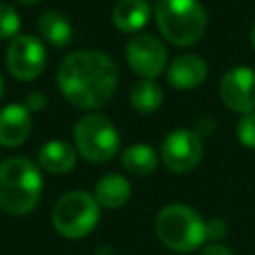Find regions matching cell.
Here are the masks:
<instances>
[{"instance_id":"7","label":"cell","mask_w":255,"mask_h":255,"mask_svg":"<svg viewBox=\"0 0 255 255\" xmlns=\"http://www.w3.org/2000/svg\"><path fill=\"white\" fill-rule=\"evenodd\" d=\"M8 72L20 82H32L40 76L46 64V50L36 36L20 34L6 50Z\"/></svg>"},{"instance_id":"12","label":"cell","mask_w":255,"mask_h":255,"mask_svg":"<svg viewBox=\"0 0 255 255\" xmlns=\"http://www.w3.org/2000/svg\"><path fill=\"white\" fill-rule=\"evenodd\" d=\"M207 78V64L195 54H183L175 58L167 68V82L177 90H191Z\"/></svg>"},{"instance_id":"18","label":"cell","mask_w":255,"mask_h":255,"mask_svg":"<svg viewBox=\"0 0 255 255\" xmlns=\"http://www.w3.org/2000/svg\"><path fill=\"white\" fill-rule=\"evenodd\" d=\"M129 102L139 114H153L163 102V92L153 80H141L131 88Z\"/></svg>"},{"instance_id":"22","label":"cell","mask_w":255,"mask_h":255,"mask_svg":"<svg viewBox=\"0 0 255 255\" xmlns=\"http://www.w3.org/2000/svg\"><path fill=\"white\" fill-rule=\"evenodd\" d=\"M26 110L28 112H40L44 106H46V96L42 92H32L28 98H26Z\"/></svg>"},{"instance_id":"19","label":"cell","mask_w":255,"mask_h":255,"mask_svg":"<svg viewBox=\"0 0 255 255\" xmlns=\"http://www.w3.org/2000/svg\"><path fill=\"white\" fill-rule=\"evenodd\" d=\"M18 30H20L18 12L10 4L0 2V38L2 40H8V38L14 40L18 36Z\"/></svg>"},{"instance_id":"13","label":"cell","mask_w":255,"mask_h":255,"mask_svg":"<svg viewBox=\"0 0 255 255\" xmlns=\"http://www.w3.org/2000/svg\"><path fill=\"white\" fill-rule=\"evenodd\" d=\"M40 165L50 173H68L76 165V149L64 139L46 141L38 151Z\"/></svg>"},{"instance_id":"2","label":"cell","mask_w":255,"mask_h":255,"mask_svg":"<svg viewBox=\"0 0 255 255\" xmlns=\"http://www.w3.org/2000/svg\"><path fill=\"white\" fill-rule=\"evenodd\" d=\"M42 193V175L28 157H8L0 163V209L8 215L30 213Z\"/></svg>"},{"instance_id":"20","label":"cell","mask_w":255,"mask_h":255,"mask_svg":"<svg viewBox=\"0 0 255 255\" xmlns=\"http://www.w3.org/2000/svg\"><path fill=\"white\" fill-rule=\"evenodd\" d=\"M237 137L245 147L255 149V112L241 116L237 122Z\"/></svg>"},{"instance_id":"17","label":"cell","mask_w":255,"mask_h":255,"mask_svg":"<svg viewBox=\"0 0 255 255\" xmlns=\"http://www.w3.org/2000/svg\"><path fill=\"white\" fill-rule=\"evenodd\" d=\"M122 165L133 175H149L157 167V155L149 145L135 143L124 149Z\"/></svg>"},{"instance_id":"23","label":"cell","mask_w":255,"mask_h":255,"mask_svg":"<svg viewBox=\"0 0 255 255\" xmlns=\"http://www.w3.org/2000/svg\"><path fill=\"white\" fill-rule=\"evenodd\" d=\"M195 128H197V135H207V133H211V129L215 128V122L211 120V118H199L197 122H195Z\"/></svg>"},{"instance_id":"4","label":"cell","mask_w":255,"mask_h":255,"mask_svg":"<svg viewBox=\"0 0 255 255\" xmlns=\"http://www.w3.org/2000/svg\"><path fill=\"white\" fill-rule=\"evenodd\" d=\"M155 231L165 247L179 253L193 251L205 241V221L183 203L163 207L157 213Z\"/></svg>"},{"instance_id":"11","label":"cell","mask_w":255,"mask_h":255,"mask_svg":"<svg viewBox=\"0 0 255 255\" xmlns=\"http://www.w3.org/2000/svg\"><path fill=\"white\" fill-rule=\"evenodd\" d=\"M32 129V118L26 106L10 104L0 110V145L18 147L22 145Z\"/></svg>"},{"instance_id":"8","label":"cell","mask_w":255,"mask_h":255,"mask_svg":"<svg viewBox=\"0 0 255 255\" xmlns=\"http://www.w3.org/2000/svg\"><path fill=\"white\" fill-rule=\"evenodd\" d=\"M126 60L129 68L145 80H153L165 70L167 52L165 46L151 34H135L126 48Z\"/></svg>"},{"instance_id":"25","label":"cell","mask_w":255,"mask_h":255,"mask_svg":"<svg viewBox=\"0 0 255 255\" xmlns=\"http://www.w3.org/2000/svg\"><path fill=\"white\" fill-rule=\"evenodd\" d=\"M18 2H22V4H36V2H40V0H18Z\"/></svg>"},{"instance_id":"26","label":"cell","mask_w":255,"mask_h":255,"mask_svg":"<svg viewBox=\"0 0 255 255\" xmlns=\"http://www.w3.org/2000/svg\"><path fill=\"white\" fill-rule=\"evenodd\" d=\"M251 44H253V48H255V26H253V30H251Z\"/></svg>"},{"instance_id":"10","label":"cell","mask_w":255,"mask_h":255,"mask_svg":"<svg viewBox=\"0 0 255 255\" xmlns=\"http://www.w3.org/2000/svg\"><path fill=\"white\" fill-rule=\"evenodd\" d=\"M219 96L223 104L239 114H251L255 110V72L251 68H233L223 74L219 84Z\"/></svg>"},{"instance_id":"16","label":"cell","mask_w":255,"mask_h":255,"mask_svg":"<svg viewBox=\"0 0 255 255\" xmlns=\"http://www.w3.org/2000/svg\"><path fill=\"white\" fill-rule=\"evenodd\" d=\"M38 30L52 46H58V48L68 46L72 40V24L68 22L64 14L54 12V10H48L40 16Z\"/></svg>"},{"instance_id":"21","label":"cell","mask_w":255,"mask_h":255,"mask_svg":"<svg viewBox=\"0 0 255 255\" xmlns=\"http://www.w3.org/2000/svg\"><path fill=\"white\" fill-rule=\"evenodd\" d=\"M225 233H227V225L223 219L215 217L205 223V239H221L225 237Z\"/></svg>"},{"instance_id":"6","label":"cell","mask_w":255,"mask_h":255,"mask_svg":"<svg viewBox=\"0 0 255 255\" xmlns=\"http://www.w3.org/2000/svg\"><path fill=\"white\" fill-rule=\"evenodd\" d=\"M74 141L82 157L92 163L112 159L120 149V135L114 124L102 114H88L74 128Z\"/></svg>"},{"instance_id":"5","label":"cell","mask_w":255,"mask_h":255,"mask_svg":"<svg viewBox=\"0 0 255 255\" xmlns=\"http://www.w3.org/2000/svg\"><path fill=\"white\" fill-rule=\"evenodd\" d=\"M100 219V203L88 191H70L58 199L52 211L54 229L68 239L86 237Z\"/></svg>"},{"instance_id":"1","label":"cell","mask_w":255,"mask_h":255,"mask_svg":"<svg viewBox=\"0 0 255 255\" xmlns=\"http://www.w3.org/2000/svg\"><path fill=\"white\" fill-rule=\"evenodd\" d=\"M120 80L110 56L96 50L68 54L58 68V86L64 98L82 110H96L110 102Z\"/></svg>"},{"instance_id":"9","label":"cell","mask_w":255,"mask_h":255,"mask_svg":"<svg viewBox=\"0 0 255 255\" xmlns=\"http://www.w3.org/2000/svg\"><path fill=\"white\" fill-rule=\"evenodd\" d=\"M201 139L191 129H175L161 143V159L173 173L191 171L201 159Z\"/></svg>"},{"instance_id":"15","label":"cell","mask_w":255,"mask_h":255,"mask_svg":"<svg viewBox=\"0 0 255 255\" xmlns=\"http://www.w3.org/2000/svg\"><path fill=\"white\" fill-rule=\"evenodd\" d=\"M131 195L129 181L120 173H108L96 183V201L108 209H118L126 205Z\"/></svg>"},{"instance_id":"14","label":"cell","mask_w":255,"mask_h":255,"mask_svg":"<svg viewBox=\"0 0 255 255\" xmlns=\"http://www.w3.org/2000/svg\"><path fill=\"white\" fill-rule=\"evenodd\" d=\"M112 20L116 28L126 34L139 32L149 20V4L145 0H118Z\"/></svg>"},{"instance_id":"27","label":"cell","mask_w":255,"mask_h":255,"mask_svg":"<svg viewBox=\"0 0 255 255\" xmlns=\"http://www.w3.org/2000/svg\"><path fill=\"white\" fill-rule=\"evenodd\" d=\"M2 94H4V84H2V78H0V100H2Z\"/></svg>"},{"instance_id":"24","label":"cell","mask_w":255,"mask_h":255,"mask_svg":"<svg viewBox=\"0 0 255 255\" xmlns=\"http://www.w3.org/2000/svg\"><path fill=\"white\" fill-rule=\"evenodd\" d=\"M201 255H233L225 245H219V243H213V245H209V247H205L203 251H201Z\"/></svg>"},{"instance_id":"3","label":"cell","mask_w":255,"mask_h":255,"mask_svg":"<svg viewBox=\"0 0 255 255\" xmlns=\"http://www.w3.org/2000/svg\"><path fill=\"white\" fill-rule=\"evenodd\" d=\"M155 22L171 44L191 46L201 40L207 16L197 0H157Z\"/></svg>"}]
</instances>
